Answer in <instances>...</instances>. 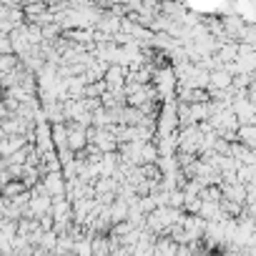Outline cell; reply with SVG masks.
<instances>
[{
    "mask_svg": "<svg viewBox=\"0 0 256 256\" xmlns=\"http://www.w3.org/2000/svg\"><path fill=\"white\" fill-rule=\"evenodd\" d=\"M106 90H123L126 88V68L123 66H108L103 73Z\"/></svg>",
    "mask_w": 256,
    "mask_h": 256,
    "instance_id": "cell-2",
    "label": "cell"
},
{
    "mask_svg": "<svg viewBox=\"0 0 256 256\" xmlns=\"http://www.w3.org/2000/svg\"><path fill=\"white\" fill-rule=\"evenodd\" d=\"M176 141H178V148L186 151V154L198 151V146H201V128L198 126H186Z\"/></svg>",
    "mask_w": 256,
    "mask_h": 256,
    "instance_id": "cell-1",
    "label": "cell"
},
{
    "mask_svg": "<svg viewBox=\"0 0 256 256\" xmlns=\"http://www.w3.org/2000/svg\"><path fill=\"white\" fill-rule=\"evenodd\" d=\"M50 138H53V144H56L60 151L68 148V128H66L63 123H56L53 131H50Z\"/></svg>",
    "mask_w": 256,
    "mask_h": 256,
    "instance_id": "cell-4",
    "label": "cell"
},
{
    "mask_svg": "<svg viewBox=\"0 0 256 256\" xmlns=\"http://www.w3.org/2000/svg\"><path fill=\"white\" fill-rule=\"evenodd\" d=\"M60 186H63L60 176H58V174H50V176H48V191H50V194H60Z\"/></svg>",
    "mask_w": 256,
    "mask_h": 256,
    "instance_id": "cell-6",
    "label": "cell"
},
{
    "mask_svg": "<svg viewBox=\"0 0 256 256\" xmlns=\"http://www.w3.org/2000/svg\"><path fill=\"white\" fill-rule=\"evenodd\" d=\"M16 66H18V60H16L13 56H0V76L8 73V70H13Z\"/></svg>",
    "mask_w": 256,
    "mask_h": 256,
    "instance_id": "cell-5",
    "label": "cell"
},
{
    "mask_svg": "<svg viewBox=\"0 0 256 256\" xmlns=\"http://www.w3.org/2000/svg\"><path fill=\"white\" fill-rule=\"evenodd\" d=\"M83 148H88V128H83V126H73V128H68V151H83Z\"/></svg>",
    "mask_w": 256,
    "mask_h": 256,
    "instance_id": "cell-3",
    "label": "cell"
}]
</instances>
